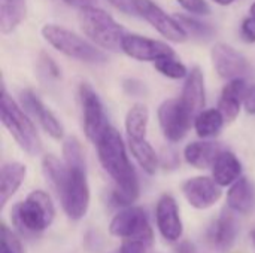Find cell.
I'll return each instance as SVG.
<instances>
[{
    "label": "cell",
    "mask_w": 255,
    "mask_h": 253,
    "mask_svg": "<svg viewBox=\"0 0 255 253\" xmlns=\"http://www.w3.org/2000/svg\"><path fill=\"white\" fill-rule=\"evenodd\" d=\"M99 161L103 170L111 176L115 183L112 191V201L117 206L128 207L139 198V179L137 173L128 160L127 149L121 133L109 125L96 143Z\"/></svg>",
    "instance_id": "obj_1"
},
{
    "label": "cell",
    "mask_w": 255,
    "mask_h": 253,
    "mask_svg": "<svg viewBox=\"0 0 255 253\" xmlns=\"http://www.w3.org/2000/svg\"><path fill=\"white\" fill-rule=\"evenodd\" d=\"M0 119L3 127L25 154L36 157L42 152V140L33 121L30 119V115L7 94L4 84H1Z\"/></svg>",
    "instance_id": "obj_2"
},
{
    "label": "cell",
    "mask_w": 255,
    "mask_h": 253,
    "mask_svg": "<svg viewBox=\"0 0 255 253\" xmlns=\"http://www.w3.org/2000/svg\"><path fill=\"white\" fill-rule=\"evenodd\" d=\"M55 207L45 191H33L21 203H16L10 212L15 228L22 236L42 234L54 221Z\"/></svg>",
    "instance_id": "obj_3"
},
{
    "label": "cell",
    "mask_w": 255,
    "mask_h": 253,
    "mask_svg": "<svg viewBox=\"0 0 255 253\" xmlns=\"http://www.w3.org/2000/svg\"><path fill=\"white\" fill-rule=\"evenodd\" d=\"M78 18L84 34L96 45L114 52L121 51V42L127 31L106 10L96 4L85 6L79 9Z\"/></svg>",
    "instance_id": "obj_4"
},
{
    "label": "cell",
    "mask_w": 255,
    "mask_h": 253,
    "mask_svg": "<svg viewBox=\"0 0 255 253\" xmlns=\"http://www.w3.org/2000/svg\"><path fill=\"white\" fill-rule=\"evenodd\" d=\"M40 33L52 48L69 58L87 64H103L108 61V55L102 49L96 48L93 43L87 42L66 27L57 24H45Z\"/></svg>",
    "instance_id": "obj_5"
},
{
    "label": "cell",
    "mask_w": 255,
    "mask_h": 253,
    "mask_svg": "<svg viewBox=\"0 0 255 253\" xmlns=\"http://www.w3.org/2000/svg\"><path fill=\"white\" fill-rule=\"evenodd\" d=\"M69 167V166H67ZM63 210L70 221H81L90 206V186L85 167H69V177L57 192Z\"/></svg>",
    "instance_id": "obj_6"
},
{
    "label": "cell",
    "mask_w": 255,
    "mask_h": 253,
    "mask_svg": "<svg viewBox=\"0 0 255 253\" xmlns=\"http://www.w3.org/2000/svg\"><path fill=\"white\" fill-rule=\"evenodd\" d=\"M109 233L123 240H140L148 246H151L154 242L152 228L142 207L128 206L118 212L111 222Z\"/></svg>",
    "instance_id": "obj_7"
},
{
    "label": "cell",
    "mask_w": 255,
    "mask_h": 253,
    "mask_svg": "<svg viewBox=\"0 0 255 253\" xmlns=\"http://www.w3.org/2000/svg\"><path fill=\"white\" fill-rule=\"evenodd\" d=\"M79 100H81V109H82V125L84 133L90 142L94 145L99 142L102 134L109 128V121L105 113L103 104L97 95V92L93 89L90 84H81L79 86Z\"/></svg>",
    "instance_id": "obj_8"
},
{
    "label": "cell",
    "mask_w": 255,
    "mask_h": 253,
    "mask_svg": "<svg viewBox=\"0 0 255 253\" xmlns=\"http://www.w3.org/2000/svg\"><path fill=\"white\" fill-rule=\"evenodd\" d=\"M157 116L163 136L170 143L181 142L191 127V121H194L184 107L181 98L164 100L158 107Z\"/></svg>",
    "instance_id": "obj_9"
},
{
    "label": "cell",
    "mask_w": 255,
    "mask_h": 253,
    "mask_svg": "<svg viewBox=\"0 0 255 253\" xmlns=\"http://www.w3.org/2000/svg\"><path fill=\"white\" fill-rule=\"evenodd\" d=\"M136 6H137L139 15L146 22H149L163 37H166L172 42H176V43H182L187 40L188 34L182 28V25L178 22V19L167 15L155 1L136 0Z\"/></svg>",
    "instance_id": "obj_10"
},
{
    "label": "cell",
    "mask_w": 255,
    "mask_h": 253,
    "mask_svg": "<svg viewBox=\"0 0 255 253\" xmlns=\"http://www.w3.org/2000/svg\"><path fill=\"white\" fill-rule=\"evenodd\" d=\"M121 51L137 61H157L164 57L176 55L167 43L134 33H126L121 42Z\"/></svg>",
    "instance_id": "obj_11"
},
{
    "label": "cell",
    "mask_w": 255,
    "mask_h": 253,
    "mask_svg": "<svg viewBox=\"0 0 255 253\" xmlns=\"http://www.w3.org/2000/svg\"><path fill=\"white\" fill-rule=\"evenodd\" d=\"M211 58L214 69L217 70L220 78L226 81L242 78L250 70L247 57L233 46L223 42L215 43V46L211 51Z\"/></svg>",
    "instance_id": "obj_12"
},
{
    "label": "cell",
    "mask_w": 255,
    "mask_h": 253,
    "mask_svg": "<svg viewBox=\"0 0 255 253\" xmlns=\"http://www.w3.org/2000/svg\"><path fill=\"white\" fill-rule=\"evenodd\" d=\"M19 104L22 109L39 122V125L48 133L52 139L61 140L64 137V127L60 122V119L43 104V101L31 91V89H22L19 92Z\"/></svg>",
    "instance_id": "obj_13"
},
{
    "label": "cell",
    "mask_w": 255,
    "mask_h": 253,
    "mask_svg": "<svg viewBox=\"0 0 255 253\" xmlns=\"http://www.w3.org/2000/svg\"><path fill=\"white\" fill-rule=\"evenodd\" d=\"M221 188L214 177L197 176L182 183V194L194 209L205 210L220 201L223 195Z\"/></svg>",
    "instance_id": "obj_14"
},
{
    "label": "cell",
    "mask_w": 255,
    "mask_h": 253,
    "mask_svg": "<svg viewBox=\"0 0 255 253\" xmlns=\"http://www.w3.org/2000/svg\"><path fill=\"white\" fill-rule=\"evenodd\" d=\"M155 221L160 234L167 242H176L181 239L184 233V225L181 221L179 207L172 195L164 194L160 197L155 207Z\"/></svg>",
    "instance_id": "obj_15"
},
{
    "label": "cell",
    "mask_w": 255,
    "mask_h": 253,
    "mask_svg": "<svg viewBox=\"0 0 255 253\" xmlns=\"http://www.w3.org/2000/svg\"><path fill=\"white\" fill-rule=\"evenodd\" d=\"M179 98L193 119L202 110H205V104H206L205 78H203V72L199 66H194L188 72V76L185 78V84H184L182 94Z\"/></svg>",
    "instance_id": "obj_16"
},
{
    "label": "cell",
    "mask_w": 255,
    "mask_h": 253,
    "mask_svg": "<svg viewBox=\"0 0 255 253\" xmlns=\"http://www.w3.org/2000/svg\"><path fill=\"white\" fill-rule=\"evenodd\" d=\"M247 89L248 85L242 78L229 81V84L223 88L218 100V109L224 115L226 122H233L239 116Z\"/></svg>",
    "instance_id": "obj_17"
},
{
    "label": "cell",
    "mask_w": 255,
    "mask_h": 253,
    "mask_svg": "<svg viewBox=\"0 0 255 253\" xmlns=\"http://www.w3.org/2000/svg\"><path fill=\"white\" fill-rule=\"evenodd\" d=\"M238 236V224L235 216L230 212H223L221 216L212 224L208 231V237L211 245L217 251H229Z\"/></svg>",
    "instance_id": "obj_18"
},
{
    "label": "cell",
    "mask_w": 255,
    "mask_h": 253,
    "mask_svg": "<svg viewBox=\"0 0 255 253\" xmlns=\"http://www.w3.org/2000/svg\"><path fill=\"white\" fill-rule=\"evenodd\" d=\"M221 151L223 149L220 143H215V142H208V140L191 142L184 149V158L194 169L205 170L214 166Z\"/></svg>",
    "instance_id": "obj_19"
},
{
    "label": "cell",
    "mask_w": 255,
    "mask_h": 253,
    "mask_svg": "<svg viewBox=\"0 0 255 253\" xmlns=\"http://www.w3.org/2000/svg\"><path fill=\"white\" fill-rule=\"evenodd\" d=\"M27 176V169L24 164L12 161L6 163L0 170V207L4 209L6 203L19 189Z\"/></svg>",
    "instance_id": "obj_20"
},
{
    "label": "cell",
    "mask_w": 255,
    "mask_h": 253,
    "mask_svg": "<svg viewBox=\"0 0 255 253\" xmlns=\"http://www.w3.org/2000/svg\"><path fill=\"white\" fill-rule=\"evenodd\" d=\"M242 174L239 158L230 151H221L212 166V177L220 186L233 185Z\"/></svg>",
    "instance_id": "obj_21"
},
{
    "label": "cell",
    "mask_w": 255,
    "mask_h": 253,
    "mask_svg": "<svg viewBox=\"0 0 255 253\" xmlns=\"http://www.w3.org/2000/svg\"><path fill=\"white\" fill-rule=\"evenodd\" d=\"M227 204L230 210L250 213L255 204L254 185L247 177H239L227 192Z\"/></svg>",
    "instance_id": "obj_22"
},
{
    "label": "cell",
    "mask_w": 255,
    "mask_h": 253,
    "mask_svg": "<svg viewBox=\"0 0 255 253\" xmlns=\"http://www.w3.org/2000/svg\"><path fill=\"white\" fill-rule=\"evenodd\" d=\"M25 0H0V31L12 33L25 18Z\"/></svg>",
    "instance_id": "obj_23"
},
{
    "label": "cell",
    "mask_w": 255,
    "mask_h": 253,
    "mask_svg": "<svg viewBox=\"0 0 255 253\" xmlns=\"http://www.w3.org/2000/svg\"><path fill=\"white\" fill-rule=\"evenodd\" d=\"M224 122L226 118L218 107L206 109L194 118V130L200 139H212L221 133Z\"/></svg>",
    "instance_id": "obj_24"
},
{
    "label": "cell",
    "mask_w": 255,
    "mask_h": 253,
    "mask_svg": "<svg viewBox=\"0 0 255 253\" xmlns=\"http://www.w3.org/2000/svg\"><path fill=\"white\" fill-rule=\"evenodd\" d=\"M148 122H149V110L145 104L136 103L133 104L127 115H126V133L127 137L131 140L146 139L148 131Z\"/></svg>",
    "instance_id": "obj_25"
},
{
    "label": "cell",
    "mask_w": 255,
    "mask_h": 253,
    "mask_svg": "<svg viewBox=\"0 0 255 253\" xmlns=\"http://www.w3.org/2000/svg\"><path fill=\"white\" fill-rule=\"evenodd\" d=\"M128 148L134 160L142 167V170L148 174H155L160 166V157L155 154L151 143L146 139H139V140L128 139Z\"/></svg>",
    "instance_id": "obj_26"
},
{
    "label": "cell",
    "mask_w": 255,
    "mask_h": 253,
    "mask_svg": "<svg viewBox=\"0 0 255 253\" xmlns=\"http://www.w3.org/2000/svg\"><path fill=\"white\" fill-rule=\"evenodd\" d=\"M42 170L45 177L48 179V182L51 183V186L55 189V192H58L63 185L66 183L67 177H69V167L66 163H61L57 157L54 155H45L42 160Z\"/></svg>",
    "instance_id": "obj_27"
},
{
    "label": "cell",
    "mask_w": 255,
    "mask_h": 253,
    "mask_svg": "<svg viewBox=\"0 0 255 253\" xmlns=\"http://www.w3.org/2000/svg\"><path fill=\"white\" fill-rule=\"evenodd\" d=\"M178 19V22L182 25V28L185 30V33L197 40H209L214 37L215 34V28L211 24L202 22L200 19L191 16V15H185V13H179L175 16Z\"/></svg>",
    "instance_id": "obj_28"
},
{
    "label": "cell",
    "mask_w": 255,
    "mask_h": 253,
    "mask_svg": "<svg viewBox=\"0 0 255 253\" xmlns=\"http://www.w3.org/2000/svg\"><path fill=\"white\" fill-rule=\"evenodd\" d=\"M154 67L163 76L169 79H184L188 76V69L184 63H181L176 55L175 57H164L154 61Z\"/></svg>",
    "instance_id": "obj_29"
},
{
    "label": "cell",
    "mask_w": 255,
    "mask_h": 253,
    "mask_svg": "<svg viewBox=\"0 0 255 253\" xmlns=\"http://www.w3.org/2000/svg\"><path fill=\"white\" fill-rule=\"evenodd\" d=\"M63 157L69 167H85L84 151L75 136H69L63 142ZM87 169V167H85Z\"/></svg>",
    "instance_id": "obj_30"
},
{
    "label": "cell",
    "mask_w": 255,
    "mask_h": 253,
    "mask_svg": "<svg viewBox=\"0 0 255 253\" xmlns=\"http://www.w3.org/2000/svg\"><path fill=\"white\" fill-rule=\"evenodd\" d=\"M0 253H25L21 240L16 237L15 233H12L6 224H1L0 231Z\"/></svg>",
    "instance_id": "obj_31"
},
{
    "label": "cell",
    "mask_w": 255,
    "mask_h": 253,
    "mask_svg": "<svg viewBox=\"0 0 255 253\" xmlns=\"http://www.w3.org/2000/svg\"><path fill=\"white\" fill-rule=\"evenodd\" d=\"M187 12L196 15H209L211 6L206 0H176Z\"/></svg>",
    "instance_id": "obj_32"
},
{
    "label": "cell",
    "mask_w": 255,
    "mask_h": 253,
    "mask_svg": "<svg viewBox=\"0 0 255 253\" xmlns=\"http://www.w3.org/2000/svg\"><path fill=\"white\" fill-rule=\"evenodd\" d=\"M160 164L167 169V170H173L179 166V154L176 152L175 148L172 146H166L163 148L161 151V155H160Z\"/></svg>",
    "instance_id": "obj_33"
},
{
    "label": "cell",
    "mask_w": 255,
    "mask_h": 253,
    "mask_svg": "<svg viewBox=\"0 0 255 253\" xmlns=\"http://www.w3.org/2000/svg\"><path fill=\"white\" fill-rule=\"evenodd\" d=\"M241 36L247 43H255V16L250 15L242 21Z\"/></svg>",
    "instance_id": "obj_34"
},
{
    "label": "cell",
    "mask_w": 255,
    "mask_h": 253,
    "mask_svg": "<svg viewBox=\"0 0 255 253\" xmlns=\"http://www.w3.org/2000/svg\"><path fill=\"white\" fill-rule=\"evenodd\" d=\"M123 86H124V91L128 95H133V97H140V95H143L146 92L145 84L137 81V79H126Z\"/></svg>",
    "instance_id": "obj_35"
},
{
    "label": "cell",
    "mask_w": 255,
    "mask_h": 253,
    "mask_svg": "<svg viewBox=\"0 0 255 253\" xmlns=\"http://www.w3.org/2000/svg\"><path fill=\"white\" fill-rule=\"evenodd\" d=\"M115 9L121 10L126 15H139L137 12V6H136V0H108Z\"/></svg>",
    "instance_id": "obj_36"
},
{
    "label": "cell",
    "mask_w": 255,
    "mask_h": 253,
    "mask_svg": "<svg viewBox=\"0 0 255 253\" xmlns=\"http://www.w3.org/2000/svg\"><path fill=\"white\" fill-rule=\"evenodd\" d=\"M149 246L145 245L140 240H123V245L120 248V253H145Z\"/></svg>",
    "instance_id": "obj_37"
},
{
    "label": "cell",
    "mask_w": 255,
    "mask_h": 253,
    "mask_svg": "<svg viewBox=\"0 0 255 253\" xmlns=\"http://www.w3.org/2000/svg\"><path fill=\"white\" fill-rule=\"evenodd\" d=\"M42 70L46 73V75H49L51 78H54V79H58L60 76H61V72H60V69H58V66L55 64V61L49 57V55H46V54H42Z\"/></svg>",
    "instance_id": "obj_38"
},
{
    "label": "cell",
    "mask_w": 255,
    "mask_h": 253,
    "mask_svg": "<svg viewBox=\"0 0 255 253\" xmlns=\"http://www.w3.org/2000/svg\"><path fill=\"white\" fill-rule=\"evenodd\" d=\"M244 106H245L248 113L255 115V85L248 86L247 94H245V100H244Z\"/></svg>",
    "instance_id": "obj_39"
},
{
    "label": "cell",
    "mask_w": 255,
    "mask_h": 253,
    "mask_svg": "<svg viewBox=\"0 0 255 253\" xmlns=\"http://www.w3.org/2000/svg\"><path fill=\"white\" fill-rule=\"evenodd\" d=\"M66 4L72 6V7H85V6H91V4H96L97 0H63Z\"/></svg>",
    "instance_id": "obj_40"
},
{
    "label": "cell",
    "mask_w": 255,
    "mask_h": 253,
    "mask_svg": "<svg viewBox=\"0 0 255 253\" xmlns=\"http://www.w3.org/2000/svg\"><path fill=\"white\" fill-rule=\"evenodd\" d=\"M212 1H215L217 4H221V6H229V4L235 3L236 0H212Z\"/></svg>",
    "instance_id": "obj_41"
},
{
    "label": "cell",
    "mask_w": 255,
    "mask_h": 253,
    "mask_svg": "<svg viewBox=\"0 0 255 253\" xmlns=\"http://www.w3.org/2000/svg\"><path fill=\"white\" fill-rule=\"evenodd\" d=\"M250 13H251L253 16H255V1L251 4V7H250Z\"/></svg>",
    "instance_id": "obj_42"
},
{
    "label": "cell",
    "mask_w": 255,
    "mask_h": 253,
    "mask_svg": "<svg viewBox=\"0 0 255 253\" xmlns=\"http://www.w3.org/2000/svg\"><path fill=\"white\" fill-rule=\"evenodd\" d=\"M251 239H253V242H254V245H255V230L251 231Z\"/></svg>",
    "instance_id": "obj_43"
}]
</instances>
